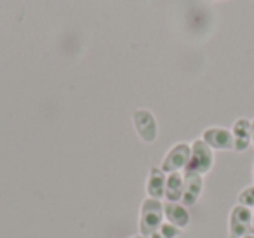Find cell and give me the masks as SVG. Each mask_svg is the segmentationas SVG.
<instances>
[{
  "mask_svg": "<svg viewBox=\"0 0 254 238\" xmlns=\"http://www.w3.org/2000/svg\"><path fill=\"white\" fill-rule=\"evenodd\" d=\"M253 224V212L244 205H235L230 214V238H242Z\"/></svg>",
  "mask_w": 254,
  "mask_h": 238,
  "instance_id": "5b68a950",
  "label": "cell"
},
{
  "mask_svg": "<svg viewBox=\"0 0 254 238\" xmlns=\"http://www.w3.org/2000/svg\"><path fill=\"white\" fill-rule=\"evenodd\" d=\"M164 216H166L167 223L174 224L180 230L187 228L188 223H190V214H188L187 207L180 202H167L164 205Z\"/></svg>",
  "mask_w": 254,
  "mask_h": 238,
  "instance_id": "30bf717a",
  "label": "cell"
},
{
  "mask_svg": "<svg viewBox=\"0 0 254 238\" xmlns=\"http://www.w3.org/2000/svg\"><path fill=\"white\" fill-rule=\"evenodd\" d=\"M132 123H134L138 136L145 143H153L157 139L159 129H157V120L152 112H148V110H136L132 113Z\"/></svg>",
  "mask_w": 254,
  "mask_h": 238,
  "instance_id": "277c9868",
  "label": "cell"
},
{
  "mask_svg": "<svg viewBox=\"0 0 254 238\" xmlns=\"http://www.w3.org/2000/svg\"><path fill=\"white\" fill-rule=\"evenodd\" d=\"M233 143H235V148L233 150L242 153L249 148V144L253 143V132H251V120L247 119H239L235 123H233Z\"/></svg>",
  "mask_w": 254,
  "mask_h": 238,
  "instance_id": "ba28073f",
  "label": "cell"
},
{
  "mask_svg": "<svg viewBox=\"0 0 254 238\" xmlns=\"http://www.w3.org/2000/svg\"><path fill=\"white\" fill-rule=\"evenodd\" d=\"M202 141L207 143V146H211L212 150H233L235 143H233V134L232 130L223 129V127H209L202 134Z\"/></svg>",
  "mask_w": 254,
  "mask_h": 238,
  "instance_id": "8992f818",
  "label": "cell"
},
{
  "mask_svg": "<svg viewBox=\"0 0 254 238\" xmlns=\"http://www.w3.org/2000/svg\"><path fill=\"white\" fill-rule=\"evenodd\" d=\"M132 238H146V237H143V235H138V237H132Z\"/></svg>",
  "mask_w": 254,
  "mask_h": 238,
  "instance_id": "2e32d148",
  "label": "cell"
},
{
  "mask_svg": "<svg viewBox=\"0 0 254 238\" xmlns=\"http://www.w3.org/2000/svg\"><path fill=\"white\" fill-rule=\"evenodd\" d=\"M185 184H183V196H181V202L185 207L195 205L204 188V181H202L200 174H195V172H187L183 174Z\"/></svg>",
  "mask_w": 254,
  "mask_h": 238,
  "instance_id": "52a82bcc",
  "label": "cell"
},
{
  "mask_svg": "<svg viewBox=\"0 0 254 238\" xmlns=\"http://www.w3.org/2000/svg\"><path fill=\"white\" fill-rule=\"evenodd\" d=\"M239 205H244L247 209L254 207V186H249L244 191H240L239 195Z\"/></svg>",
  "mask_w": 254,
  "mask_h": 238,
  "instance_id": "4fadbf2b",
  "label": "cell"
},
{
  "mask_svg": "<svg viewBox=\"0 0 254 238\" xmlns=\"http://www.w3.org/2000/svg\"><path fill=\"white\" fill-rule=\"evenodd\" d=\"M242 238H254V228H251V230L249 231H247V233L246 235H244V237Z\"/></svg>",
  "mask_w": 254,
  "mask_h": 238,
  "instance_id": "5bb4252c",
  "label": "cell"
},
{
  "mask_svg": "<svg viewBox=\"0 0 254 238\" xmlns=\"http://www.w3.org/2000/svg\"><path fill=\"white\" fill-rule=\"evenodd\" d=\"M253 178H254V167H253Z\"/></svg>",
  "mask_w": 254,
  "mask_h": 238,
  "instance_id": "ac0fdd59",
  "label": "cell"
},
{
  "mask_svg": "<svg viewBox=\"0 0 254 238\" xmlns=\"http://www.w3.org/2000/svg\"><path fill=\"white\" fill-rule=\"evenodd\" d=\"M183 184H185V179L180 172L167 174V181H166L167 202H181V196H183Z\"/></svg>",
  "mask_w": 254,
  "mask_h": 238,
  "instance_id": "8fae6325",
  "label": "cell"
},
{
  "mask_svg": "<svg viewBox=\"0 0 254 238\" xmlns=\"http://www.w3.org/2000/svg\"><path fill=\"white\" fill-rule=\"evenodd\" d=\"M253 228H254V212H253Z\"/></svg>",
  "mask_w": 254,
  "mask_h": 238,
  "instance_id": "e0dca14e",
  "label": "cell"
},
{
  "mask_svg": "<svg viewBox=\"0 0 254 238\" xmlns=\"http://www.w3.org/2000/svg\"><path fill=\"white\" fill-rule=\"evenodd\" d=\"M164 224V203L155 198H146L139 212V231L150 238Z\"/></svg>",
  "mask_w": 254,
  "mask_h": 238,
  "instance_id": "6da1fadb",
  "label": "cell"
},
{
  "mask_svg": "<svg viewBox=\"0 0 254 238\" xmlns=\"http://www.w3.org/2000/svg\"><path fill=\"white\" fill-rule=\"evenodd\" d=\"M190 157H191V146L187 143H178L167 151V155L164 157L162 160V169L166 174H173V172H180V171H185L190 162Z\"/></svg>",
  "mask_w": 254,
  "mask_h": 238,
  "instance_id": "3957f363",
  "label": "cell"
},
{
  "mask_svg": "<svg viewBox=\"0 0 254 238\" xmlns=\"http://www.w3.org/2000/svg\"><path fill=\"white\" fill-rule=\"evenodd\" d=\"M214 165V153L212 148L207 146V143H204L202 139L193 141L191 144V157L188 162L187 172H195V174H207Z\"/></svg>",
  "mask_w": 254,
  "mask_h": 238,
  "instance_id": "7a4b0ae2",
  "label": "cell"
},
{
  "mask_svg": "<svg viewBox=\"0 0 254 238\" xmlns=\"http://www.w3.org/2000/svg\"><path fill=\"white\" fill-rule=\"evenodd\" d=\"M211 2H214V0H211Z\"/></svg>",
  "mask_w": 254,
  "mask_h": 238,
  "instance_id": "d6986e66",
  "label": "cell"
},
{
  "mask_svg": "<svg viewBox=\"0 0 254 238\" xmlns=\"http://www.w3.org/2000/svg\"><path fill=\"white\" fill-rule=\"evenodd\" d=\"M166 181L167 176L160 167H153L146 179V193L150 198L160 200L166 196Z\"/></svg>",
  "mask_w": 254,
  "mask_h": 238,
  "instance_id": "9c48e42d",
  "label": "cell"
},
{
  "mask_svg": "<svg viewBox=\"0 0 254 238\" xmlns=\"http://www.w3.org/2000/svg\"><path fill=\"white\" fill-rule=\"evenodd\" d=\"M251 132H253V144H254V120L251 122Z\"/></svg>",
  "mask_w": 254,
  "mask_h": 238,
  "instance_id": "9a60e30c",
  "label": "cell"
},
{
  "mask_svg": "<svg viewBox=\"0 0 254 238\" xmlns=\"http://www.w3.org/2000/svg\"><path fill=\"white\" fill-rule=\"evenodd\" d=\"M181 235V230L171 223H164L150 238H176Z\"/></svg>",
  "mask_w": 254,
  "mask_h": 238,
  "instance_id": "7c38bea8",
  "label": "cell"
}]
</instances>
